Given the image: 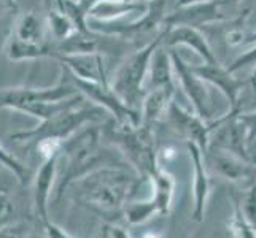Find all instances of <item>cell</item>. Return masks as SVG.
<instances>
[{
    "instance_id": "13",
    "label": "cell",
    "mask_w": 256,
    "mask_h": 238,
    "mask_svg": "<svg viewBox=\"0 0 256 238\" xmlns=\"http://www.w3.org/2000/svg\"><path fill=\"white\" fill-rule=\"evenodd\" d=\"M5 54L10 60L20 62V60H37V59H54L56 49L54 43L48 45H34V43H26L18 40L14 35L10 33L6 43H5Z\"/></svg>"
},
{
    "instance_id": "7",
    "label": "cell",
    "mask_w": 256,
    "mask_h": 238,
    "mask_svg": "<svg viewBox=\"0 0 256 238\" xmlns=\"http://www.w3.org/2000/svg\"><path fill=\"white\" fill-rule=\"evenodd\" d=\"M78 94L72 81L62 78L51 87H5L0 89V108L16 110L22 105L37 102H58Z\"/></svg>"
},
{
    "instance_id": "29",
    "label": "cell",
    "mask_w": 256,
    "mask_h": 238,
    "mask_svg": "<svg viewBox=\"0 0 256 238\" xmlns=\"http://www.w3.org/2000/svg\"><path fill=\"white\" fill-rule=\"evenodd\" d=\"M0 238H20L18 237V232L12 227H4L0 229Z\"/></svg>"
},
{
    "instance_id": "6",
    "label": "cell",
    "mask_w": 256,
    "mask_h": 238,
    "mask_svg": "<svg viewBox=\"0 0 256 238\" xmlns=\"http://www.w3.org/2000/svg\"><path fill=\"white\" fill-rule=\"evenodd\" d=\"M132 41H128L116 35H105L94 30L75 32L60 43H56L58 54H120L128 51ZM56 59V57H54Z\"/></svg>"
},
{
    "instance_id": "19",
    "label": "cell",
    "mask_w": 256,
    "mask_h": 238,
    "mask_svg": "<svg viewBox=\"0 0 256 238\" xmlns=\"http://www.w3.org/2000/svg\"><path fill=\"white\" fill-rule=\"evenodd\" d=\"M46 30L50 35V40L54 43H60L67 40L70 35L76 32V27L70 17L59 11L58 8H46Z\"/></svg>"
},
{
    "instance_id": "22",
    "label": "cell",
    "mask_w": 256,
    "mask_h": 238,
    "mask_svg": "<svg viewBox=\"0 0 256 238\" xmlns=\"http://www.w3.org/2000/svg\"><path fill=\"white\" fill-rule=\"evenodd\" d=\"M154 213H158V208L153 200H148V202H130L129 200L124 205V208H122V216H124L126 221L132 226L144 224Z\"/></svg>"
},
{
    "instance_id": "34",
    "label": "cell",
    "mask_w": 256,
    "mask_h": 238,
    "mask_svg": "<svg viewBox=\"0 0 256 238\" xmlns=\"http://www.w3.org/2000/svg\"><path fill=\"white\" fill-rule=\"evenodd\" d=\"M74 2H80V0H74Z\"/></svg>"
},
{
    "instance_id": "5",
    "label": "cell",
    "mask_w": 256,
    "mask_h": 238,
    "mask_svg": "<svg viewBox=\"0 0 256 238\" xmlns=\"http://www.w3.org/2000/svg\"><path fill=\"white\" fill-rule=\"evenodd\" d=\"M62 75L68 81H72L78 92L83 94L86 99H90L94 105L100 107L104 111H107L112 114V119H114L118 124H124V126H140V113L129 108L128 105L122 102L120 97L113 92L110 84H100V83H91V81H83V79H78L72 75H68L64 68Z\"/></svg>"
},
{
    "instance_id": "30",
    "label": "cell",
    "mask_w": 256,
    "mask_h": 238,
    "mask_svg": "<svg viewBox=\"0 0 256 238\" xmlns=\"http://www.w3.org/2000/svg\"><path fill=\"white\" fill-rule=\"evenodd\" d=\"M64 5V0H45V6L46 8H58V10H60Z\"/></svg>"
},
{
    "instance_id": "2",
    "label": "cell",
    "mask_w": 256,
    "mask_h": 238,
    "mask_svg": "<svg viewBox=\"0 0 256 238\" xmlns=\"http://www.w3.org/2000/svg\"><path fill=\"white\" fill-rule=\"evenodd\" d=\"M140 178L134 169L102 167L70 186H76V196L88 208L102 216H116L122 215V208L136 194Z\"/></svg>"
},
{
    "instance_id": "25",
    "label": "cell",
    "mask_w": 256,
    "mask_h": 238,
    "mask_svg": "<svg viewBox=\"0 0 256 238\" xmlns=\"http://www.w3.org/2000/svg\"><path fill=\"white\" fill-rule=\"evenodd\" d=\"M43 227H45V232H46V238H72L64 229H60L59 226L52 224L50 219L46 223H43Z\"/></svg>"
},
{
    "instance_id": "33",
    "label": "cell",
    "mask_w": 256,
    "mask_h": 238,
    "mask_svg": "<svg viewBox=\"0 0 256 238\" xmlns=\"http://www.w3.org/2000/svg\"><path fill=\"white\" fill-rule=\"evenodd\" d=\"M142 238H160V237H158L156 234H145Z\"/></svg>"
},
{
    "instance_id": "27",
    "label": "cell",
    "mask_w": 256,
    "mask_h": 238,
    "mask_svg": "<svg viewBox=\"0 0 256 238\" xmlns=\"http://www.w3.org/2000/svg\"><path fill=\"white\" fill-rule=\"evenodd\" d=\"M105 237L107 238H130L126 229L118 226H108L105 229Z\"/></svg>"
},
{
    "instance_id": "3",
    "label": "cell",
    "mask_w": 256,
    "mask_h": 238,
    "mask_svg": "<svg viewBox=\"0 0 256 238\" xmlns=\"http://www.w3.org/2000/svg\"><path fill=\"white\" fill-rule=\"evenodd\" d=\"M162 37L164 33H161L154 40L148 41L145 46L136 49L132 54H129L120 64V67L113 75V79L110 81V87L113 89V92L129 108L138 113H140V107H142L144 97L146 94L144 83L148 75L150 60H152L154 49L162 43Z\"/></svg>"
},
{
    "instance_id": "11",
    "label": "cell",
    "mask_w": 256,
    "mask_h": 238,
    "mask_svg": "<svg viewBox=\"0 0 256 238\" xmlns=\"http://www.w3.org/2000/svg\"><path fill=\"white\" fill-rule=\"evenodd\" d=\"M170 59H172V67L176 70V75H178L182 86L184 92L188 94V97L192 100L194 108H196L198 114L200 118H204L208 114L207 111V103H208V97H207V91L204 84L200 83L199 76L191 70V67H188L183 60L178 57L175 51L170 52Z\"/></svg>"
},
{
    "instance_id": "15",
    "label": "cell",
    "mask_w": 256,
    "mask_h": 238,
    "mask_svg": "<svg viewBox=\"0 0 256 238\" xmlns=\"http://www.w3.org/2000/svg\"><path fill=\"white\" fill-rule=\"evenodd\" d=\"M175 89L170 87H158V89H150L142 102L140 107V124L152 127L154 121L161 118V114L169 108V105L172 102Z\"/></svg>"
},
{
    "instance_id": "28",
    "label": "cell",
    "mask_w": 256,
    "mask_h": 238,
    "mask_svg": "<svg viewBox=\"0 0 256 238\" xmlns=\"http://www.w3.org/2000/svg\"><path fill=\"white\" fill-rule=\"evenodd\" d=\"M240 119L250 129V138L256 137V114H253V116H242Z\"/></svg>"
},
{
    "instance_id": "4",
    "label": "cell",
    "mask_w": 256,
    "mask_h": 238,
    "mask_svg": "<svg viewBox=\"0 0 256 238\" xmlns=\"http://www.w3.org/2000/svg\"><path fill=\"white\" fill-rule=\"evenodd\" d=\"M104 113L105 111L97 105L83 103L59 113L50 119L40 121V124L30 130H21L12 134L10 138L14 140V142L34 145L43 142V140H56V142L62 143L64 140L74 135L84 124H96V122L104 121Z\"/></svg>"
},
{
    "instance_id": "35",
    "label": "cell",
    "mask_w": 256,
    "mask_h": 238,
    "mask_svg": "<svg viewBox=\"0 0 256 238\" xmlns=\"http://www.w3.org/2000/svg\"><path fill=\"white\" fill-rule=\"evenodd\" d=\"M254 79H256V76H254Z\"/></svg>"
},
{
    "instance_id": "17",
    "label": "cell",
    "mask_w": 256,
    "mask_h": 238,
    "mask_svg": "<svg viewBox=\"0 0 256 238\" xmlns=\"http://www.w3.org/2000/svg\"><path fill=\"white\" fill-rule=\"evenodd\" d=\"M169 116L172 119L174 124L178 127L184 135H186L190 140H192L191 143H198L199 148L206 146V140H207V129L204 127V124L198 119L188 114L186 111H183L178 105L170 102L169 108Z\"/></svg>"
},
{
    "instance_id": "24",
    "label": "cell",
    "mask_w": 256,
    "mask_h": 238,
    "mask_svg": "<svg viewBox=\"0 0 256 238\" xmlns=\"http://www.w3.org/2000/svg\"><path fill=\"white\" fill-rule=\"evenodd\" d=\"M13 204L6 192H0V229L8 227L13 216Z\"/></svg>"
},
{
    "instance_id": "14",
    "label": "cell",
    "mask_w": 256,
    "mask_h": 238,
    "mask_svg": "<svg viewBox=\"0 0 256 238\" xmlns=\"http://www.w3.org/2000/svg\"><path fill=\"white\" fill-rule=\"evenodd\" d=\"M12 35H14L18 40L34 43V45H48V43H52L50 40L46 25L32 11H28L18 17Z\"/></svg>"
},
{
    "instance_id": "8",
    "label": "cell",
    "mask_w": 256,
    "mask_h": 238,
    "mask_svg": "<svg viewBox=\"0 0 256 238\" xmlns=\"http://www.w3.org/2000/svg\"><path fill=\"white\" fill-rule=\"evenodd\" d=\"M68 75L83 81L110 84L102 54H58L56 59Z\"/></svg>"
},
{
    "instance_id": "31",
    "label": "cell",
    "mask_w": 256,
    "mask_h": 238,
    "mask_svg": "<svg viewBox=\"0 0 256 238\" xmlns=\"http://www.w3.org/2000/svg\"><path fill=\"white\" fill-rule=\"evenodd\" d=\"M200 2H204V0H176V6H190Z\"/></svg>"
},
{
    "instance_id": "12",
    "label": "cell",
    "mask_w": 256,
    "mask_h": 238,
    "mask_svg": "<svg viewBox=\"0 0 256 238\" xmlns=\"http://www.w3.org/2000/svg\"><path fill=\"white\" fill-rule=\"evenodd\" d=\"M162 33V41L167 43V45H186L196 52H199L204 57V60H207V64H215V57L212 54L206 38L194 27H190V25H175V27H167Z\"/></svg>"
},
{
    "instance_id": "23",
    "label": "cell",
    "mask_w": 256,
    "mask_h": 238,
    "mask_svg": "<svg viewBox=\"0 0 256 238\" xmlns=\"http://www.w3.org/2000/svg\"><path fill=\"white\" fill-rule=\"evenodd\" d=\"M0 165L10 170L21 183H26V180L29 178L28 167H26L24 164H21L16 157H13L2 145H0Z\"/></svg>"
},
{
    "instance_id": "32",
    "label": "cell",
    "mask_w": 256,
    "mask_h": 238,
    "mask_svg": "<svg viewBox=\"0 0 256 238\" xmlns=\"http://www.w3.org/2000/svg\"><path fill=\"white\" fill-rule=\"evenodd\" d=\"M92 2H96V0H80V3L84 6V10H88V6H90ZM140 2H150V0H140Z\"/></svg>"
},
{
    "instance_id": "10",
    "label": "cell",
    "mask_w": 256,
    "mask_h": 238,
    "mask_svg": "<svg viewBox=\"0 0 256 238\" xmlns=\"http://www.w3.org/2000/svg\"><path fill=\"white\" fill-rule=\"evenodd\" d=\"M150 2L140 0H96L86 10V17L100 22H113L130 13H145Z\"/></svg>"
},
{
    "instance_id": "9",
    "label": "cell",
    "mask_w": 256,
    "mask_h": 238,
    "mask_svg": "<svg viewBox=\"0 0 256 238\" xmlns=\"http://www.w3.org/2000/svg\"><path fill=\"white\" fill-rule=\"evenodd\" d=\"M58 162H59V153L46 157L34 178V188H32L34 211L42 224L48 221V202L51 197L52 186H54V181L58 178Z\"/></svg>"
},
{
    "instance_id": "1",
    "label": "cell",
    "mask_w": 256,
    "mask_h": 238,
    "mask_svg": "<svg viewBox=\"0 0 256 238\" xmlns=\"http://www.w3.org/2000/svg\"><path fill=\"white\" fill-rule=\"evenodd\" d=\"M59 157L66 159V167L56 188L58 199L64 196L70 184L97 169H102V167L132 169L120 149L104 143L100 126L97 124L76 130L74 135L64 140L60 145Z\"/></svg>"
},
{
    "instance_id": "18",
    "label": "cell",
    "mask_w": 256,
    "mask_h": 238,
    "mask_svg": "<svg viewBox=\"0 0 256 238\" xmlns=\"http://www.w3.org/2000/svg\"><path fill=\"white\" fill-rule=\"evenodd\" d=\"M146 178L152 180V184H153L154 196L152 200L154 202V205L158 208V213L167 215L170 210V205H172L174 188H175V181L172 178V175L161 170L160 167H156V169L150 173Z\"/></svg>"
},
{
    "instance_id": "16",
    "label": "cell",
    "mask_w": 256,
    "mask_h": 238,
    "mask_svg": "<svg viewBox=\"0 0 256 238\" xmlns=\"http://www.w3.org/2000/svg\"><path fill=\"white\" fill-rule=\"evenodd\" d=\"M146 76H150V89H158V87H170V89H174L172 59L169 52L161 48V45L153 52Z\"/></svg>"
},
{
    "instance_id": "36",
    "label": "cell",
    "mask_w": 256,
    "mask_h": 238,
    "mask_svg": "<svg viewBox=\"0 0 256 238\" xmlns=\"http://www.w3.org/2000/svg\"><path fill=\"white\" fill-rule=\"evenodd\" d=\"M0 167H2V165H0Z\"/></svg>"
},
{
    "instance_id": "26",
    "label": "cell",
    "mask_w": 256,
    "mask_h": 238,
    "mask_svg": "<svg viewBox=\"0 0 256 238\" xmlns=\"http://www.w3.org/2000/svg\"><path fill=\"white\" fill-rule=\"evenodd\" d=\"M16 11H18L16 0H0V21H2L6 14H13Z\"/></svg>"
},
{
    "instance_id": "21",
    "label": "cell",
    "mask_w": 256,
    "mask_h": 238,
    "mask_svg": "<svg viewBox=\"0 0 256 238\" xmlns=\"http://www.w3.org/2000/svg\"><path fill=\"white\" fill-rule=\"evenodd\" d=\"M191 70L199 78L207 79V81L216 84L220 89H223L228 94L229 99L234 102L237 86H236V83L232 81V79L229 78V75L224 72V70L216 67V64H207V65H202V67H191Z\"/></svg>"
},
{
    "instance_id": "20",
    "label": "cell",
    "mask_w": 256,
    "mask_h": 238,
    "mask_svg": "<svg viewBox=\"0 0 256 238\" xmlns=\"http://www.w3.org/2000/svg\"><path fill=\"white\" fill-rule=\"evenodd\" d=\"M190 153L194 162V170H196V181H194V199H196V210H194V218L202 219L204 215V202L207 197V189L208 184L204 175V169H202V157H200V149L196 143H188Z\"/></svg>"
}]
</instances>
